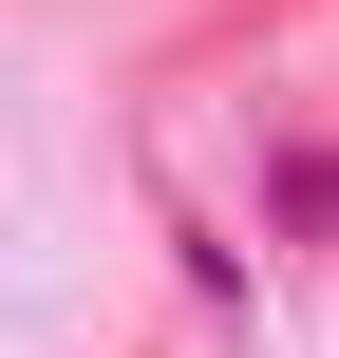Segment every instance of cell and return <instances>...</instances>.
Here are the masks:
<instances>
[{
    "label": "cell",
    "instance_id": "obj_1",
    "mask_svg": "<svg viewBox=\"0 0 339 358\" xmlns=\"http://www.w3.org/2000/svg\"><path fill=\"white\" fill-rule=\"evenodd\" d=\"M264 208H283V245H321V227H339V170H321V151H283V170H264Z\"/></svg>",
    "mask_w": 339,
    "mask_h": 358
}]
</instances>
